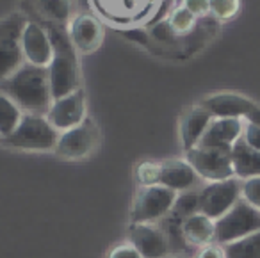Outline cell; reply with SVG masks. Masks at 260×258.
<instances>
[{
  "instance_id": "cell-10",
  "label": "cell",
  "mask_w": 260,
  "mask_h": 258,
  "mask_svg": "<svg viewBox=\"0 0 260 258\" xmlns=\"http://www.w3.org/2000/svg\"><path fill=\"white\" fill-rule=\"evenodd\" d=\"M98 144V128L93 121L86 119L79 126L59 134V141L55 144V151L64 158H84L91 155V151Z\"/></svg>"
},
{
  "instance_id": "cell-25",
  "label": "cell",
  "mask_w": 260,
  "mask_h": 258,
  "mask_svg": "<svg viewBox=\"0 0 260 258\" xmlns=\"http://www.w3.org/2000/svg\"><path fill=\"white\" fill-rule=\"evenodd\" d=\"M168 23H170L175 36H184V34H189L194 29L196 16L192 13H189L184 6H180V8H177L171 13V16L168 18Z\"/></svg>"
},
{
  "instance_id": "cell-21",
  "label": "cell",
  "mask_w": 260,
  "mask_h": 258,
  "mask_svg": "<svg viewBox=\"0 0 260 258\" xmlns=\"http://www.w3.org/2000/svg\"><path fill=\"white\" fill-rule=\"evenodd\" d=\"M23 118V111L0 91V139L11 136Z\"/></svg>"
},
{
  "instance_id": "cell-9",
  "label": "cell",
  "mask_w": 260,
  "mask_h": 258,
  "mask_svg": "<svg viewBox=\"0 0 260 258\" xmlns=\"http://www.w3.org/2000/svg\"><path fill=\"white\" fill-rule=\"evenodd\" d=\"M47 119L57 132H66L86 121V94L77 89L64 98L54 100L47 112Z\"/></svg>"
},
{
  "instance_id": "cell-14",
  "label": "cell",
  "mask_w": 260,
  "mask_h": 258,
  "mask_svg": "<svg viewBox=\"0 0 260 258\" xmlns=\"http://www.w3.org/2000/svg\"><path fill=\"white\" fill-rule=\"evenodd\" d=\"M68 34L77 52L91 54L104 41V27L94 16L77 15L68 25Z\"/></svg>"
},
{
  "instance_id": "cell-1",
  "label": "cell",
  "mask_w": 260,
  "mask_h": 258,
  "mask_svg": "<svg viewBox=\"0 0 260 258\" xmlns=\"http://www.w3.org/2000/svg\"><path fill=\"white\" fill-rule=\"evenodd\" d=\"M0 91L25 114H47L52 105L48 68L23 62L13 75L0 82Z\"/></svg>"
},
{
  "instance_id": "cell-32",
  "label": "cell",
  "mask_w": 260,
  "mask_h": 258,
  "mask_svg": "<svg viewBox=\"0 0 260 258\" xmlns=\"http://www.w3.org/2000/svg\"><path fill=\"white\" fill-rule=\"evenodd\" d=\"M123 34H125V38H128L130 41H136V43H139V45L148 43V33L143 29H126Z\"/></svg>"
},
{
  "instance_id": "cell-29",
  "label": "cell",
  "mask_w": 260,
  "mask_h": 258,
  "mask_svg": "<svg viewBox=\"0 0 260 258\" xmlns=\"http://www.w3.org/2000/svg\"><path fill=\"white\" fill-rule=\"evenodd\" d=\"M184 6L189 13L200 18V16H207L210 13V0H184Z\"/></svg>"
},
{
  "instance_id": "cell-3",
  "label": "cell",
  "mask_w": 260,
  "mask_h": 258,
  "mask_svg": "<svg viewBox=\"0 0 260 258\" xmlns=\"http://www.w3.org/2000/svg\"><path fill=\"white\" fill-rule=\"evenodd\" d=\"M4 144L18 150H52L59 141V132L48 123L47 116L23 114L20 125L11 136L0 139Z\"/></svg>"
},
{
  "instance_id": "cell-18",
  "label": "cell",
  "mask_w": 260,
  "mask_h": 258,
  "mask_svg": "<svg viewBox=\"0 0 260 258\" xmlns=\"http://www.w3.org/2000/svg\"><path fill=\"white\" fill-rule=\"evenodd\" d=\"M212 114H210L207 109H203L202 105H194L191 107L184 116H182L180 121V139L182 146L185 151L192 150L200 144L203 134L207 132L210 121H212Z\"/></svg>"
},
{
  "instance_id": "cell-20",
  "label": "cell",
  "mask_w": 260,
  "mask_h": 258,
  "mask_svg": "<svg viewBox=\"0 0 260 258\" xmlns=\"http://www.w3.org/2000/svg\"><path fill=\"white\" fill-rule=\"evenodd\" d=\"M232 164H234L235 178L248 180L253 176H260V151L253 150L241 137L232 148Z\"/></svg>"
},
{
  "instance_id": "cell-8",
  "label": "cell",
  "mask_w": 260,
  "mask_h": 258,
  "mask_svg": "<svg viewBox=\"0 0 260 258\" xmlns=\"http://www.w3.org/2000/svg\"><path fill=\"white\" fill-rule=\"evenodd\" d=\"M242 182L239 178H228L221 182H210L200 190V212L217 221L241 200Z\"/></svg>"
},
{
  "instance_id": "cell-27",
  "label": "cell",
  "mask_w": 260,
  "mask_h": 258,
  "mask_svg": "<svg viewBox=\"0 0 260 258\" xmlns=\"http://www.w3.org/2000/svg\"><path fill=\"white\" fill-rule=\"evenodd\" d=\"M241 196L244 201L260 210V176H253L242 182Z\"/></svg>"
},
{
  "instance_id": "cell-22",
  "label": "cell",
  "mask_w": 260,
  "mask_h": 258,
  "mask_svg": "<svg viewBox=\"0 0 260 258\" xmlns=\"http://www.w3.org/2000/svg\"><path fill=\"white\" fill-rule=\"evenodd\" d=\"M226 258H260V232L223 246Z\"/></svg>"
},
{
  "instance_id": "cell-13",
  "label": "cell",
  "mask_w": 260,
  "mask_h": 258,
  "mask_svg": "<svg viewBox=\"0 0 260 258\" xmlns=\"http://www.w3.org/2000/svg\"><path fill=\"white\" fill-rule=\"evenodd\" d=\"M27 13L43 27H64L73 20V0H25Z\"/></svg>"
},
{
  "instance_id": "cell-26",
  "label": "cell",
  "mask_w": 260,
  "mask_h": 258,
  "mask_svg": "<svg viewBox=\"0 0 260 258\" xmlns=\"http://www.w3.org/2000/svg\"><path fill=\"white\" fill-rule=\"evenodd\" d=\"M241 9V0H210V15L219 22L232 20Z\"/></svg>"
},
{
  "instance_id": "cell-23",
  "label": "cell",
  "mask_w": 260,
  "mask_h": 258,
  "mask_svg": "<svg viewBox=\"0 0 260 258\" xmlns=\"http://www.w3.org/2000/svg\"><path fill=\"white\" fill-rule=\"evenodd\" d=\"M200 212V192L196 190H187V192H182L180 196H177L173 208H171V214L175 217H178L180 221L191 217L192 214H198Z\"/></svg>"
},
{
  "instance_id": "cell-30",
  "label": "cell",
  "mask_w": 260,
  "mask_h": 258,
  "mask_svg": "<svg viewBox=\"0 0 260 258\" xmlns=\"http://www.w3.org/2000/svg\"><path fill=\"white\" fill-rule=\"evenodd\" d=\"M109 258H143L132 244H119L109 253Z\"/></svg>"
},
{
  "instance_id": "cell-11",
  "label": "cell",
  "mask_w": 260,
  "mask_h": 258,
  "mask_svg": "<svg viewBox=\"0 0 260 258\" xmlns=\"http://www.w3.org/2000/svg\"><path fill=\"white\" fill-rule=\"evenodd\" d=\"M22 50L25 62L41 68H48L54 59V48L47 29L38 22H27L22 34Z\"/></svg>"
},
{
  "instance_id": "cell-6",
  "label": "cell",
  "mask_w": 260,
  "mask_h": 258,
  "mask_svg": "<svg viewBox=\"0 0 260 258\" xmlns=\"http://www.w3.org/2000/svg\"><path fill=\"white\" fill-rule=\"evenodd\" d=\"M178 194L164 185L141 187L136 194L134 207L130 214L132 224H150L152 221H160L168 215L177 201Z\"/></svg>"
},
{
  "instance_id": "cell-15",
  "label": "cell",
  "mask_w": 260,
  "mask_h": 258,
  "mask_svg": "<svg viewBox=\"0 0 260 258\" xmlns=\"http://www.w3.org/2000/svg\"><path fill=\"white\" fill-rule=\"evenodd\" d=\"M242 128L244 119L241 118H214L198 146L232 150L234 144L242 137Z\"/></svg>"
},
{
  "instance_id": "cell-17",
  "label": "cell",
  "mask_w": 260,
  "mask_h": 258,
  "mask_svg": "<svg viewBox=\"0 0 260 258\" xmlns=\"http://www.w3.org/2000/svg\"><path fill=\"white\" fill-rule=\"evenodd\" d=\"M162 171H160V185L175 190V192H187L192 190L198 183L200 176L192 169V166L187 160H166L160 162Z\"/></svg>"
},
{
  "instance_id": "cell-19",
  "label": "cell",
  "mask_w": 260,
  "mask_h": 258,
  "mask_svg": "<svg viewBox=\"0 0 260 258\" xmlns=\"http://www.w3.org/2000/svg\"><path fill=\"white\" fill-rule=\"evenodd\" d=\"M182 233L189 246L205 247L212 244L214 237H216V221L198 212V214H192L191 217L184 219Z\"/></svg>"
},
{
  "instance_id": "cell-4",
  "label": "cell",
  "mask_w": 260,
  "mask_h": 258,
  "mask_svg": "<svg viewBox=\"0 0 260 258\" xmlns=\"http://www.w3.org/2000/svg\"><path fill=\"white\" fill-rule=\"evenodd\" d=\"M256 232H260V210L241 198L223 217L216 221L214 240L224 246Z\"/></svg>"
},
{
  "instance_id": "cell-5",
  "label": "cell",
  "mask_w": 260,
  "mask_h": 258,
  "mask_svg": "<svg viewBox=\"0 0 260 258\" xmlns=\"http://www.w3.org/2000/svg\"><path fill=\"white\" fill-rule=\"evenodd\" d=\"M27 18L20 13L0 20V82L16 72L25 62L22 50V34Z\"/></svg>"
},
{
  "instance_id": "cell-33",
  "label": "cell",
  "mask_w": 260,
  "mask_h": 258,
  "mask_svg": "<svg viewBox=\"0 0 260 258\" xmlns=\"http://www.w3.org/2000/svg\"><path fill=\"white\" fill-rule=\"evenodd\" d=\"M177 258H178V256H177Z\"/></svg>"
},
{
  "instance_id": "cell-31",
  "label": "cell",
  "mask_w": 260,
  "mask_h": 258,
  "mask_svg": "<svg viewBox=\"0 0 260 258\" xmlns=\"http://www.w3.org/2000/svg\"><path fill=\"white\" fill-rule=\"evenodd\" d=\"M196 258H226V254L221 244H209L198 251Z\"/></svg>"
},
{
  "instance_id": "cell-16",
  "label": "cell",
  "mask_w": 260,
  "mask_h": 258,
  "mask_svg": "<svg viewBox=\"0 0 260 258\" xmlns=\"http://www.w3.org/2000/svg\"><path fill=\"white\" fill-rule=\"evenodd\" d=\"M203 109L212 114V118H241L244 119L249 114L255 104L249 98L235 93L210 94L200 102Z\"/></svg>"
},
{
  "instance_id": "cell-7",
  "label": "cell",
  "mask_w": 260,
  "mask_h": 258,
  "mask_svg": "<svg viewBox=\"0 0 260 258\" xmlns=\"http://www.w3.org/2000/svg\"><path fill=\"white\" fill-rule=\"evenodd\" d=\"M185 153H187L185 160L192 166L200 178L209 180V182H221V180L235 176L234 164H232V150L196 146Z\"/></svg>"
},
{
  "instance_id": "cell-2",
  "label": "cell",
  "mask_w": 260,
  "mask_h": 258,
  "mask_svg": "<svg viewBox=\"0 0 260 258\" xmlns=\"http://www.w3.org/2000/svg\"><path fill=\"white\" fill-rule=\"evenodd\" d=\"M54 48V59L48 66L52 100H59L79 89V59L70 34L64 27H45Z\"/></svg>"
},
{
  "instance_id": "cell-28",
  "label": "cell",
  "mask_w": 260,
  "mask_h": 258,
  "mask_svg": "<svg viewBox=\"0 0 260 258\" xmlns=\"http://www.w3.org/2000/svg\"><path fill=\"white\" fill-rule=\"evenodd\" d=\"M242 139L253 148V150L260 151V126L255 123L244 119V128H242Z\"/></svg>"
},
{
  "instance_id": "cell-12",
  "label": "cell",
  "mask_w": 260,
  "mask_h": 258,
  "mask_svg": "<svg viewBox=\"0 0 260 258\" xmlns=\"http://www.w3.org/2000/svg\"><path fill=\"white\" fill-rule=\"evenodd\" d=\"M130 244L141 253L143 258H168L171 246L160 228L152 224L130 226Z\"/></svg>"
},
{
  "instance_id": "cell-24",
  "label": "cell",
  "mask_w": 260,
  "mask_h": 258,
  "mask_svg": "<svg viewBox=\"0 0 260 258\" xmlns=\"http://www.w3.org/2000/svg\"><path fill=\"white\" fill-rule=\"evenodd\" d=\"M160 171H162V166L159 162L145 160L136 166V171H134L136 182L139 183V187L160 185Z\"/></svg>"
}]
</instances>
